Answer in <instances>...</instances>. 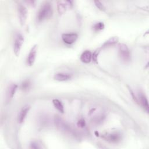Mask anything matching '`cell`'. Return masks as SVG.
<instances>
[{
    "mask_svg": "<svg viewBox=\"0 0 149 149\" xmlns=\"http://www.w3.org/2000/svg\"><path fill=\"white\" fill-rule=\"evenodd\" d=\"M53 13L52 6L51 3L46 2L44 3L38 10L37 19L38 22H42L50 18Z\"/></svg>",
    "mask_w": 149,
    "mask_h": 149,
    "instance_id": "6da1fadb",
    "label": "cell"
},
{
    "mask_svg": "<svg viewBox=\"0 0 149 149\" xmlns=\"http://www.w3.org/2000/svg\"><path fill=\"white\" fill-rule=\"evenodd\" d=\"M24 42V37L20 33H17L15 38L13 42V52L16 56H18L20 54L22 45Z\"/></svg>",
    "mask_w": 149,
    "mask_h": 149,
    "instance_id": "7a4b0ae2",
    "label": "cell"
},
{
    "mask_svg": "<svg viewBox=\"0 0 149 149\" xmlns=\"http://www.w3.org/2000/svg\"><path fill=\"white\" fill-rule=\"evenodd\" d=\"M118 54L120 58L124 62H129L130 59V51L126 45L119 44L118 45Z\"/></svg>",
    "mask_w": 149,
    "mask_h": 149,
    "instance_id": "3957f363",
    "label": "cell"
},
{
    "mask_svg": "<svg viewBox=\"0 0 149 149\" xmlns=\"http://www.w3.org/2000/svg\"><path fill=\"white\" fill-rule=\"evenodd\" d=\"M72 2L70 1H59L57 2V9L58 13L61 15L64 13L68 9L72 6Z\"/></svg>",
    "mask_w": 149,
    "mask_h": 149,
    "instance_id": "277c9868",
    "label": "cell"
},
{
    "mask_svg": "<svg viewBox=\"0 0 149 149\" xmlns=\"http://www.w3.org/2000/svg\"><path fill=\"white\" fill-rule=\"evenodd\" d=\"M17 12L20 23L22 26H23L24 25L27 17V9L24 5L19 4L17 8Z\"/></svg>",
    "mask_w": 149,
    "mask_h": 149,
    "instance_id": "5b68a950",
    "label": "cell"
},
{
    "mask_svg": "<svg viewBox=\"0 0 149 149\" xmlns=\"http://www.w3.org/2000/svg\"><path fill=\"white\" fill-rule=\"evenodd\" d=\"M37 50L38 45L37 44L33 45V47L31 48L27 58V63L29 66H32L34 63L36 59Z\"/></svg>",
    "mask_w": 149,
    "mask_h": 149,
    "instance_id": "8992f818",
    "label": "cell"
},
{
    "mask_svg": "<svg viewBox=\"0 0 149 149\" xmlns=\"http://www.w3.org/2000/svg\"><path fill=\"white\" fill-rule=\"evenodd\" d=\"M102 137L106 141L110 143H117L121 139L120 134L118 133H108L103 134Z\"/></svg>",
    "mask_w": 149,
    "mask_h": 149,
    "instance_id": "52a82bcc",
    "label": "cell"
},
{
    "mask_svg": "<svg viewBox=\"0 0 149 149\" xmlns=\"http://www.w3.org/2000/svg\"><path fill=\"white\" fill-rule=\"evenodd\" d=\"M78 38V35L76 33H64L62 35L63 41L67 44L70 45L76 42Z\"/></svg>",
    "mask_w": 149,
    "mask_h": 149,
    "instance_id": "ba28073f",
    "label": "cell"
},
{
    "mask_svg": "<svg viewBox=\"0 0 149 149\" xmlns=\"http://www.w3.org/2000/svg\"><path fill=\"white\" fill-rule=\"evenodd\" d=\"M135 101L136 102H137V103L140 104L144 108V109L148 112V100L147 98L146 97V96L145 95V94L140 93L137 96V97H136L135 96Z\"/></svg>",
    "mask_w": 149,
    "mask_h": 149,
    "instance_id": "9c48e42d",
    "label": "cell"
},
{
    "mask_svg": "<svg viewBox=\"0 0 149 149\" xmlns=\"http://www.w3.org/2000/svg\"><path fill=\"white\" fill-rule=\"evenodd\" d=\"M30 108V106L26 105V106L24 107L20 110V111L19 112V114H18V116H17V121H18L19 123L21 124L24 121V120L26 118V116H27V113H29Z\"/></svg>",
    "mask_w": 149,
    "mask_h": 149,
    "instance_id": "30bf717a",
    "label": "cell"
},
{
    "mask_svg": "<svg viewBox=\"0 0 149 149\" xmlns=\"http://www.w3.org/2000/svg\"><path fill=\"white\" fill-rule=\"evenodd\" d=\"M17 88V85L16 84H11L7 90L6 92V99L8 101H10V100L15 95L16 91Z\"/></svg>",
    "mask_w": 149,
    "mask_h": 149,
    "instance_id": "8fae6325",
    "label": "cell"
},
{
    "mask_svg": "<svg viewBox=\"0 0 149 149\" xmlns=\"http://www.w3.org/2000/svg\"><path fill=\"white\" fill-rule=\"evenodd\" d=\"M54 79L59 81H65L69 80L71 79V76L68 73H58L55 74Z\"/></svg>",
    "mask_w": 149,
    "mask_h": 149,
    "instance_id": "7c38bea8",
    "label": "cell"
},
{
    "mask_svg": "<svg viewBox=\"0 0 149 149\" xmlns=\"http://www.w3.org/2000/svg\"><path fill=\"white\" fill-rule=\"evenodd\" d=\"M92 59V54L88 51L86 50L84 51L80 56V61L84 63H88Z\"/></svg>",
    "mask_w": 149,
    "mask_h": 149,
    "instance_id": "4fadbf2b",
    "label": "cell"
},
{
    "mask_svg": "<svg viewBox=\"0 0 149 149\" xmlns=\"http://www.w3.org/2000/svg\"><path fill=\"white\" fill-rule=\"evenodd\" d=\"M118 37H111L105 42H104V43L102 45V48H107L112 46L118 42Z\"/></svg>",
    "mask_w": 149,
    "mask_h": 149,
    "instance_id": "5bb4252c",
    "label": "cell"
},
{
    "mask_svg": "<svg viewBox=\"0 0 149 149\" xmlns=\"http://www.w3.org/2000/svg\"><path fill=\"white\" fill-rule=\"evenodd\" d=\"M52 103L54 107L60 112L63 113L64 112V107L61 101H60L58 99H54L52 100Z\"/></svg>",
    "mask_w": 149,
    "mask_h": 149,
    "instance_id": "9a60e30c",
    "label": "cell"
},
{
    "mask_svg": "<svg viewBox=\"0 0 149 149\" xmlns=\"http://www.w3.org/2000/svg\"><path fill=\"white\" fill-rule=\"evenodd\" d=\"M104 24L102 22H98L93 25V29L95 31H99L103 30L104 29Z\"/></svg>",
    "mask_w": 149,
    "mask_h": 149,
    "instance_id": "2e32d148",
    "label": "cell"
},
{
    "mask_svg": "<svg viewBox=\"0 0 149 149\" xmlns=\"http://www.w3.org/2000/svg\"><path fill=\"white\" fill-rule=\"evenodd\" d=\"M30 86V83L29 81H24L21 84V88L23 90H27Z\"/></svg>",
    "mask_w": 149,
    "mask_h": 149,
    "instance_id": "e0dca14e",
    "label": "cell"
},
{
    "mask_svg": "<svg viewBox=\"0 0 149 149\" xmlns=\"http://www.w3.org/2000/svg\"><path fill=\"white\" fill-rule=\"evenodd\" d=\"M94 3L95 5V6H97V8H98L100 10H105V8L103 5V4H102V3L98 1H95Z\"/></svg>",
    "mask_w": 149,
    "mask_h": 149,
    "instance_id": "ac0fdd59",
    "label": "cell"
},
{
    "mask_svg": "<svg viewBox=\"0 0 149 149\" xmlns=\"http://www.w3.org/2000/svg\"><path fill=\"white\" fill-rule=\"evenodd\" d=\"M30 148L36 149V148H41V147L39 146L38 143H37L36 141H33L30 144Z\"/></svg>",
    "mask_w": 149,
    "mask_h": 149,
    "instance_id": "d6986e66",
    "label": "cell"
},
{
    "mask_svg": "<svg viewBox=\"0 0 149 149\" xmlns=\"http://www.w3.org/2000/svg\"><path fill=\"white\" fill-rule=\"evenodd\" d=\"M77 125L80 127H83L86 125V123L84 119H80L77 122Z\"/></svg>",
    "mask_w": 149,
    "mask_h": 149,
    "instance_id": "ffe728a7",
    "label": "cell"
},
{
    "mask_svg": "<svg viewBox=\"0 0 149 149\" xmlns=\"http://www.w3.org/2000/svg\"><path fill=\"white\" fill-rule=\"evenodd\" d=\"M26 2L28 3V4H29L30 5H31V6H35V5H36V1H26Z\"/></svg>",
    "mask_w": 149,
    "mask_h": 149,
    "instance_id": "44dd1931",
    "label": "cell"
}]
</instances>
